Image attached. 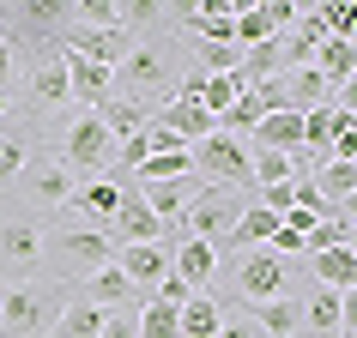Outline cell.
Instances as JSON below:
<instances>
[{"instance_id":"cell-1","label":"cell","mask_w":357,"mask_h":338,"mask_svg":"<svg viewBox=\"0 0 357 338\" xmlns=\"http://www.w3.org/2000/svg\"><path fill=\"white\" fill-rule=\"evenodd\" d=\"M176 37H139L128 55L109 67V97H128V103H146L151 115L176 97Z\"/></svg>"},{"instance_id":"cell-2","label":"cell","mask_w":357,"mask_h":338,"mask_svg":"<svg viewBox=\"0 0 357 338\" xmlns=\"http://www.w3.org/2000/svg\"><path fill=\"white\" fill-rule=\"evenodd\" d=\"M67 302H73V284L61 278L0 284V338H49Z\"/></svg>"},{"instance_id":"cell-3","label":"cell","mask_w":357,"mask_h":338,"mask_svg":"<svg viewBox=\"0 0 357 338\" xmlns=\"http://www.w3.org/2000/svg\"><path fill=\"white\" fill-rule=\"evenodd\" d=\"M73 24V6L67 0H19V6H0V42L19 61L43 55V49H61Z\"/></svg>"},{"instance_id":"cell-4","label":"cell","mask_w":357,"mask_h":338,"mask_svg":"<svg viewBox=\"0 0 357 338\" xmlns=\"http://www.w3.org/2000/svg\"><path fill=\"white\" fill-rule=\"evenodd\" d=\"M43 254H49V278H91L97 266H109L115 260V242H109V230H91V224H73V230H43Z\"/></svg>"},{"instance_id":"cell-5","label":"cell","mask_w":357,"mask_h":338,"mask_svg":"<svg viewBox=\"0 0 357 338\" xmlns=\"http://www.w3.org/2000/svg\"><path fill=\"white\" fill-rule=\"evenodd\" d=\"M291 296V260H279L273 248H243L236 254V272H230V302L236 308H261V302Z\"/></svg>"},{"instance_id":"cell-6","label":"cell","mask_w":357,"mask_h":338,"mask_svg":"<svg viewBox=\"0 0 357 338\" xmlns=\"http://www.w3.org/2000/svg\"><path fill=\"white\" fill-rule=\"evenodd\" d=\"M61 163H67L73 182H97V175L115 169V139H109V127L97 121V109H79L73 121H67V133H61Z\"/></svg>"},{"instance_id":"cell-7","label":"cell","mask_w":357,"mask_h":338,"mask_svg":"<svg viewBox=\"0 0 357 338\" xmlns=\"http://www.w3.org/2000/svg\"><path fill=\"white\" fill-rule=\"evenodd\" d=\"M243 206H248L243 188H200L188 200V211H182V236L206 242L212 254H225V248H230V230H236V218H243Z\"/></svg>"},{"instance_id":"cell-8","label":"cell","mask_w":357,"mask_h":338,"mask_svg":"<svg viewBox=\"0 0 357 338\" xmlns=\"http://www.w3.org/2000/svg\"><path fill=\"white\" fill-rule=\"evenodd\" d=\"M43 266V224L31 211H0V284H24Z\"/></svg>"},{"instance_id":"cell-9","label":"cell","mask_w":357,"mask_h":338,"mask_svg":"<svg viewBox=\"0 0 357 338\" xmlns=\"http://www.w3.org/2000/svg\"><path fill=\"white\" fill-rule=\"evenodd\" d=\"M194 175H206L212 188H255L248 182V139H230V133H212L188 151Z\"/></svg>"},{"instance_id":"cell-10","label":"cell","mask_w":357,"mask_h":338,"mask_svg":"<svg viewBox=\"0 0 357 338\" xmlns=\"http://www.w3.org/2000/svg\"><path fill=\"white\" fill-rule=\"evenodd\" d=\"M13 188H24V211L37 218V211H55V206H67L79 182L67 175V163H61V157H31V163H24V175L13 182Z\"/></svg>"},{"instance_id":"cell-11","label":"cell","mask_w":357,"mask_h":338,"mask_svg":"<svg viewBox=\"0 0 357 338\" xmlns=\"http://www.w3.org/2000/svg\"><path fill=\"white\" fill-rule=\"evenodd\" d=\"M31 157H37V115H6L0 121V193L24 175Z\"/></svg>"},{"instance_id":"cell-12","label":"cell","mask_w":357,"mask_h":338,"mask_svg":"<svg viewBox=\"0 0 357 338\" xmlns=\"http://www.w3.org/2000/svg\"><path fill=\"white\" fill-rule=\"evenodd\" d=\"M109 242L115 248H139V242H164V224L146 211V200H139V188H121V206H115V218H109Z\"/></svg>"},{"instance_id":"cell-13","label":"cell","mask_w":357,"mask_h":338,"mask_svg":"<svg viewBox=\"0 0 357 338\" xmlns=\"http://www.w3.org/2000/svg\"><path fill=\"white\" fill-rule=\"evenodd\" d=\"M24 91H31L37 109L67 103V49H43V55L24 61Z\"/></svg>"},{"instance_id":"cell-14","label":"cell","mask_w":357,"mask_h":338,"mask_svg":"<svg viewBox=\"0 0 357 338\" xmlns=\"http://www.w3.org/2000/svg\"><path fill=\"white\" fill-rule=\"evenodd\" d=\"M115 266H121V278L139 290V302H151V284L169 272V248L164 242H139V248H115Z\"/></svg>"},{"instance_id":"cell-15","label":"cell","mask_w":357,"mask_h":338,"mask_svg":"<svg viewBox=\"0 0 357 338\" xmlns=\"http://www.w3.org/2000/svg\"><path fill=\"white\" fill-rule=\"evenodd\" d=\"M121 188H128V182H115V175H97V182H79L67 206H73L79 218H91V230H109L115 206H121Z\"/></svg>"},{"instance_id":"cell-16","label":"cell","mask_w":357,"mask_h":338,"mask_svg":"<svg viewBox=\"0 0 357 338\" xmlns=\"http://www.w3.org/2000/svg\"><path fill=\"white\" fill-rule=\"evenodd\" d=\"M151 121H158V127H169V133H176V139H182L188 151L200 145V139H212V133H218V121H212V115L200 109V103H182V97H169V103H164L158 115H151Z\"/></svg>"},{"instance_id":"cell-17","label":"cell","mask_w":357,"mask_h":338,"mask_svg":"<svg viewBox=\"0 0 357 338\" xmlns=\"http://www.w3.org/2000/svg\"><path fill=\"white\" fill-rule=\"evenodd\" d=\"M194 193H200V175H182V182H151V188H139V200H146V211L169 230V224H182V211H188Z\"/></svg>"},{"instance_id":"cell-18","label":"cell","mask_w":357,"mask_h":338,"mask_svg":"<svg viewBox=\"0 0 357 338\" xmlns=\"http://www.w3.org/2000/svg\"><path fill=\"white\" fill-rule=\"evenodd\" d=\"M169 272L188 284V290H200V284L218 278V254H212L206 242H194V236H182V242L169 248Z\"/></svg>"},{"instance_id":"cell-19","label":"cell","mask_w":357,"mask_h":338,"mask_svg":"<svg viewBox=\"0 0 357 338\" xmlns=\"http://www.w3.org/2000/svg\"><path fill=\"white\" fill-rule=\"evenodd\" d=\"M303 326H309V338L345 332V326H351V296H339V290H315L309 308H303Z\"/></svg>"},{"instance_id":"cell-20","label":"cell","mask_w":357,"mask_h":338,"mask_svg":"<svg viewBox=\"0 0 357 338\" xmlns=\"http://www.w3.org/2000/svg\"><path fill=\"white\" fill-rule=\"evenodd\" d=\"M79 296L91 302V308H139V290H133L128 278H121V266H97L91 278H85V290H79Z\"/></svg>"},{"instance_id":"cell-21","label":"cell","mask_w":357,"mask_h":338,"mask_svg":"<svg viewBox=\"0 0 357 338\" xmlns=\"http://www.w3.org/2000/svg\"><path fill=\"white\" fill-rule=\"evenodd\" d=\"M248 145H255V151H284V157H297V151H303V115H297V109L266 115L261 127L248 133Z\"/></svg>"},{"instance_id":"cell-22","label":"cell","mask_w":357,"mask_h":338,"mask_svg":"<svg viewBox=\"0 0 357 338\" xmlns=\"http://www.w3.org/2000/svg\"><path fill=\"white\" fill-rule=\"evenodd\" d=\"M333 91H345L351 85V73H357V42L351 37H321V49H315V61H309Z\"/></svg>"},{"instance_id":"cell-23","label":"cell","mask_w":357,"mask_h":338,"mask_svg":"<svg viewBox=\"0 0 357 338\" xmlns=\"http://www.w3.org/2000/svg\"><path fill=\"white\" fill-rule=\"evenodd\" d=\"M67 97H73L79 109H97L109 97V67H91V61L67 55Z\"/></svg>"},{"instance_id":"cell-24","label":"cell","mask_w":357,"mask_h":338,"mask_svg":"<svg viewBox=\"0 0 357 338\" xmlns=\"http://www.w3.org/2000/svg\"><path fill=\"white\" fill-rule=\"evenodd\" d=\"M97 121H103L109 139L121 145V139H133V133L151 127V109H146V103H128V97H103V103H97Z\"/></svg>"},{"instance_id":"cell-25","label":"cell","mask_w":357,"mask_h":338,"mask_svg":"<svg viewBox=\"0 0 357 338\" xmlns=\"http://www.w3.org/2000/svg\"><path fill=\"white\" fill-rule=\"evenodd\" d=\"M309 260H315L321 290H339V296H351V284H357V248H327V254H309Z\"/></svg>"},{"instance_id":"cell-26","label":"cell","mask_w":357,"mask_h":338,"mask_svg":"<svg viewBox=\"0 0 357 338\" xmlns=\"http://www.w3.org/2000/svg\"><path fill=\"white\" fill-rule=\"evenodd\" d=\"M182 175H194L188 151H158V157H146V163L133 169L128 182H133V188H151V182H182Z\"/></svg>"},{"instance_id":"cell-27","label":"cell","mask_w":357,"mask_h":338,"mask_svg":"<svg viewBox=\"0 0 357 338\" xmlns=\"http://www.w3.org/2000/svg\"><path fill=\"white\" fill-rule=\"evenodd\" d=\"M97 332H103V308H91L85 296H73L67 308H61V320H55L49 338H97Z\"/></svg>"},{"instance_id":"cell-28","label":"cell","mask_w":357,"mask_h":338,"mask_svg":"<svg viewBox=\"0 0 357 338\" xmlns=\"http://www.w3.org/2000/svg\"><path fill=\"white\" fill-rule=\"evenodd\" d=\"M315 193H321L333 211H351V200H357V169H351V163H327V169H321V182H315Z\"/></svg>"},{"instance_id":"cell-29","label":"cell","mask_w":357,"mask_h":338,"mask_svg":"<svg viewBox=\"0 0 357 338\" xmlns=\"http://www.w3.org/2000/svg\"><path fill=\"white\" fill-rule=\"evenodd\" d=\"M248 320L261 326V332H273V338H291L303 326V308L291 296H279V302H261V308H248Z\"/></svg>"},{"instance_id":"cell-30","label":"cell","mask_w":357,"mask_h":338,"mask_svg":"<svg viewBox=\"0 0 357 338\" xmlns=\"http://www.w3.org/2000/svg\"><path fill=\"white\" fill-rule=\"evenodd\" d=\"M218 326H225V308L212 296L182 302V338H218Z\"/></svg>"},{"instance_id":"cell-31","label":"cell","mask_w":357,"mask_h":338,"mask_svg":"<svg viewBox=\"0 0 357 338\" xmlns=\"http://www.w3.org/2000/svg\"><path fill=\"white\" fill-rule=\"evenodd\" d=\"M351 211H339V218H321L309 236H303V254H327V248H351Z\"/></svg>"},{"instance_id":"cell-32","label":"cell","mask_w":357,"mask_h":338,"mask_svg":"<svg viewBox=\"0 0 357 338\" xmlns=\"http://www.w3.org/2000/svg\"><path fill=\"white\" fill-rule=\"evenodd\" d=\"M236 97H243L236 73H206V85H200V97H194V103H200V109H206L212 121H218V115H225L230 103H236Z\"/></svg>"},{"instance_id":"cell-33","label":"cell","mask_w":357,"mask_h":338,"mask_svg":"<svg viewBox=\"0 0 357 338\" xmlns=\"http://www.w3.org/2000/svg\"><path fill=\"white\" fill-rule=\"evenodd\" d=\"M327 127H333V103L303 109V151H327Z\"/></svg>"},{"instance_id":"cell-34","label":"cell","mask_w":357,"mask_h":338,"mask_svg":"<svg viewBox=\"0 0 357 338\" xmlns=\"http://www.w3.org/2000/svg\"><path fill=\"white\" fill-rule=\"evenodd\" d=\"M243 67V49L230 42H200V73H236Z\"/></svg>"},{"instance_id":"cell-35","label":"cell","mask_w":357,"mask_h":338,"mask_svg":"<svg viewBox=\"0 0 357 338\" xmlns=\"http://www.w3.org/2000/svg\"><path fill=\"white\" fill-rule=\"evenodd\" d=\"M97 338H139V308H103V332Z\"/></svg>"},{"instance_id":"cell-36","label":"cell","mask_w":357,"mask_h":338,"mask_svg":"<svg viewBox=\"0 0 357 338\" xmlns=\"http://www.w3.org/2000/svg\"><path fill=\"white\" fill-rule=\"evenodd\" d=\"M218 338H261V326H255L248 314H236V320H225V326H218Z\"/></svg>"},{"instance_id":"cell-37","label":"cell","mask_w":357,"mask_h":338,"mask_svg":"<svg viewBox=\"0 0 357 338\" xmlns=\"http://www.w3.org/2000/svg\"><path fill=\"white\" fill-rule=\"evenodd\" d=\"M13 73H19V55H13V49H6V42H0V91H6V85H13Z\"/></svg>"},{"instance_id":"cell-38","label":"cell","mask_w":357,"mask_h":338,"mask_svg":"<svg viewBox=\"0 0 357 338\" xmlns=\"http://www.w3.org/2000/svg\"><path fill=\"white\" fill-rule=\"evenodd\" d=\"M6 115H13V97H6V91H0V121H6Z\"/></svg>"}]
</instances>
